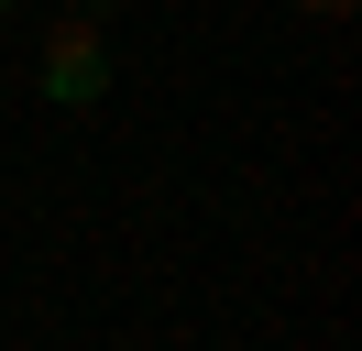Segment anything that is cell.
Here are the masks:
<instances>
[{
	"label": "cell",
	"mask_w": 362,
	"mask_h": 351,
	"mask_svg": "<svg viewBox=\"0 0 362 351\" xmlns=\"http://www.w3.org/2000/svg\"><path fill=\"white\" fill-rule=\"evenodd\" d=\"M296 11H318V22H340V11H351V0H296Z\"/></svg>",
	"instance_id": "7a4b0ae2"
},
{
	"label": "cell",
	"mask_w": 362,
	"mask_h": 351,
	"mask_svg": "<svg viewBox=\"0 0 362 351\" xmlns=\"http://www.w3.org/2000/svg\"><path fill=\"white\" fill-rule=\"evenodd\" d=\"M33 88H45L55 110H99L110 99V33H99L88 11H66L45 33V66H33Z\"/></svg>",
	"instance_id": "6da1fadb"
},
{
	"label": "cell",
	"mask_w": 362,
	"mask_h": 351,
	"mask_svg": "<svg viewBox=\"0 0 362 351\" xmlns=\"http://www.w3.org/2000/svg\"><path fill=\"white\" fill-rule=\"evenodd\" d=\"M77 11H88V22H99V11H110V0H77Z\"/></svg>",
	"instance_id": "3957f363"
},
{
	"label": "cell",
	"mask_w": 362,
	"mask_h": 351,
	"mask_svg": "<svg viewBox=\"0 0 362 351\" xmlns=\"http://www.w3.org/2000/svg\"><path fill=\"white\" fill-rule=\"evenodd\" d=\"M0 11H33V0H0Z\"/></svg>",
	"instance_id": "277c9868"
}]
</instances>
